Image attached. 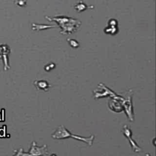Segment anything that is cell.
<instances>
[{
    "label": "cell",
    "instance_id": "obj_3",
    "mask_svg": "<svg viewBox=\"0 0 156 156\" xmlns=\"http://www.w3.org/2000/svg\"><path fill=\"white\" fill-rule=\"evenodd\" d=\"M122 133L124 134V135L129 139V143L131 145V147H132V149L134 152H140L141 151V149L138 146V144L136 143V142L132 138L131 136L132 135V130L129 126L124 125L123 126V128L122 129Z\"/></svg>",
    "mask_w": 156,
    "mask_h": 156
},
{
    "label": "cell",
    "instance_id": "obj_5",
    "mask_svg": "<svg viewBox=\"0 0 156 156\" xmlns=\"http://www.w3.org/2000/svg\"><path fill=\"white\" fill-rule=\"evenodd\" d=\"M10 48L6 44H1L0 45V54H3L1 55H0V58H2L4 60V64L7 65V68L8 66V58H7V55L10 52Z\"/></svg>",
    "mask_w": 156,
    "mask_h": 156
},
{
    "label": "cell",
    "instance_id": "obj_1",
    "mask_svg": "<svg viewBox=\"0 0 156 156\" xmlns=\"http://www.w3.org/2000/svg\"><path fill=\"white\" fill-rule=\"evenodd\" d=\"M51 137L55 140H63L68 138H74L77 140L87 143L89 146H91L94 139V135H91L89 137H83L80 135L73 134L63 125H60L52 133Z\"/></svg>",
    "mask_w": 156,
    "mask_h": 156
},
{
    "label": "cell",
    "instance_id": "obj_6",
    "mask_svg": "<svg viewBox=\"0 0 156 156\" xmlns=\"http://www.w3.org/2000/svg\"><path fill=\"white\" fill-rule=\"evenodd\" d=\"M87 6L82 1H80L77 5H76L74 6V9L76 11H77L78 12H82L83 10H85L86 9H87Z\"/></svg>",
    "mask_w": 156,
    "mask_h": 156
},
{
    "label": "cell",
    "instance_id": "obj_4",
    "mask_svg": "<svg viewBox=\"0 0 156 156\" xmlns=\"http://www.w3.org/2000/svg\"><path fill=\"white\" fill-rule=\"evenodd\" d=\"M34 85L37 90L48 91L51 87L50 83L45 80H37L34 82Z\"/></svg>",
    "mask_w": 156,
    "mask_h": 156
},
{
    "label": "cell",
    "instance_id": "obj_7",
    "mask_svg": "<svg viewBox=\"0 0 156 156\" xmlns=\"http://www.w3.org/2000/svg\"><path fill=\"white\" fill-rule=\"evenodd\" d=\"M68 42L69 43V44H70V46L74 48H76L77 47L79 46V42H77L76 40H73V39H71V38H69L68 39Z\"/></svg>",
    "mask_w": 156,
    "mask_h": 156
},
{
    "label": "cell",
    "instance_id": "obj_8",
    "mask_svg": "<svg viewBox=\"0 0 156 156\" xmlns=\"http://www.w3.org/2000/svg\"><path fill=\"white\" fill-rule=\"evenodd\" d=\"M55 63H51L49 64H48L46 65L45 66H44V69L47 71H51V69H54L55 68Z\"/></svg>",
    "mask_w": 156,
    "mask_h": 156
},
{
    "label": "cell",
    "instance_id": "obj_2",
    "mask_svg": "<svg viewBox=\"0 0 156 156\" xmlns=\"http://www.w3.org/2000/svg\"><path fill=\"white\" fill-rule=\"evenodd\" d=\"M16 155H48L49 152L47 146H38L35 141H33L28 152H23V149L18 151V153L15 154Z\"/></svg>",
    "mask_w": 156,
    "mask_h": 156
}]
</instances>
